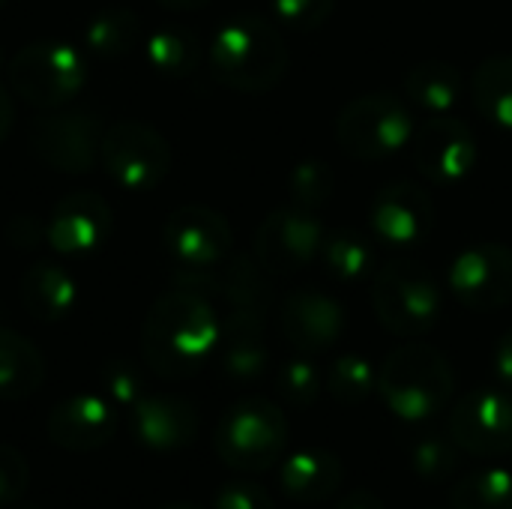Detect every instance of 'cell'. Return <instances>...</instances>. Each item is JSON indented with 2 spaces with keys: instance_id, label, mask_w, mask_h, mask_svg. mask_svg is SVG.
<instances>
[{
  "instance_id": "1",
  "label": "cell",
  "mask_w": 512,
  "mask_h": 509,
  "mask_svg": "<svg viewBox=\"0 0 512 509\" xmlns=\"http://www.w3.org/2000/svg\"><path fill=\"white\" fill-rule=\"evenodd\" d=\"M219 318L204 294L174 288L147 312L141 354L150 372L168 381L195 375L219 345Z\"/></svg>"
},
{
  "instance_id": "2",
  "label": "cell",
  "mask_w": 512,
  "mask_h": 509,
  "mask_svg": "<svg viewBox=\"0 0 512 509\" xmlns=\"http://www.w3.org/2000/svg\"><path fill=\"white\" fill-rule=\"evenodd\" d=\"M210 69L219 84L240 93H267L288 69V45L273 21L234 15L210 42Z\"/></svg>"
},
{
  "instance_id": "3",
  "label": "cell",
  "mask_w": 512,
  "mask_h": 509,
  "mask_svg": "<svg viewBox=\"0 0 512 509\" xmlns=\"http://www.w3.org/2000/svg\"><path fill=\"white\" fill-rule=\"evenodd\" d=\"M456 375L450 360L432 345L411 342L387 354L378 369V396L402 423H429L453 399Z\"/></svg>"
},
{
  "instance_id": "4",
  "label": "cell",
  "mask_w": 512,
  "mask_h": 509,
  "mask_svg": "<svg viewBox=\"0 0 512 509\" xmlns=\"http://www.w3.org/2000/svg\"><path fill=\"white\" fill-rule=\"evenodd\" d=\"M213 447L234 471H270L288 447V417L264 396L240 399L222 414L213 432Z\"/></svg>"
},
{
  "instance_id": "5",
  "label": "cell",
  "mask_w": 512,
  "mask_h": 509,
  "mask_svg": "<svg viewBox=\"0 0 512 509\" xmlns=\"http://www.w3.org/2000/svg\"><path fill=\"white\" fill-rule=\"evenodd\" d=\"M372 306L378 321L405 339L429 333L444 309L441 285L414 261H390L372 279Z\"/></svg>"
},
{
  "instance_id": "6",
  "label": "cell",
  "mask_w": 512,
  "mask_h": 509,
  "mask_svg": "<svg viewBox=\"0 0 512 509\" xmlns=\"http://www.w3.org/2000/svg\"><path fill=\"white\" fill-rule=\"evenodd\" d=\"M12 90L36 108H60L87 84V54L63 42H33L9 60Z\"/></svg>"
},
{
  "instance_id": "7",
  "label": "cell",
  "mask_w": 512,
  "mask_h": 509,
  "mask_svg": "<svg viewBox=\"0 0 512 509\" xmlns=\"http://www.w3.org/2000/svg\"><path fill=\"white\" fill-rule=\"evenodd\" d=\"M414 132L417 123L411 108L390 93L360 96L345 105L336 120V141L357 159H384L411 144Z\"/></svg>"
},
{
  "instance_id": "8",
  "label": "cell",
  "mask_w": 512,
  "mask_h": 509,
  "mask_svg": "<svg viewBox=\"0 0 512 509\" xmlns=\"http://www.w3.org/2000/svg\"><path fill=\"white\" fill-rule=\"evenodd\" d=\"M102 165L123 192H150L171 171L168 141L147 123H114L102 132Z\"/></svg>"
},
{
  "instance_id": "9",
  "label": "cell",
  "mask_w": 512,
  "mask_h": 509,
  "mask_svg": "<svg viewBox=\"0 0 512 509\" xmlns=\"http://www.w3.org/2000/svg\"><path fill=\"white\" fill-rule=\"evenodd\" d=\"M231 240L225 216L198 204L177 207L162 228V243L177 267V282L222 267L231 252Z\"/></svg>"
},
{
  "instance_id": "10",
  "label": "cell",
  "mask_w": 512,
  "mask_h": 509,
  "mask_svg": "<svg viewBox=\"0 0 512 509\" xmlns=\"http://www.w3.org/2000/svg\"><path fill=\"white\" fill-rule=\"evenodd\" d=\"M324 240L327 231L312 210L282 207L261 222L255 234V258L264 270L276 276L300 273L321 261Z\"/></svg>"
},
{
  "instance_id": "11",
  "label": "cell",
  "mask_w": 512,
  "mask_h": 509,
  "mask_svg": "<svg viewBox=\"0 0 512 509\" xmlns=\"http://www.w3.org/2000/svg\"><path fill=\"white\" fill-rule=\"evenodd\" d=\"M450 438L462 453L477 459H498L512 453V393L474 390L456 402L450 414Z\"/></svg>"
},
{
  "instance_id": "12",
  "label": "cell",
  "mask_w": 512,
  "mask_h": 509,
  "mask_svg": "<svg viewBox=\"0 0 512 509\" xmlns=\"http://www.w3.org/2000/svg\"><path fill=\"white\" fill-rule=\"evenodd\" d=\"M447 285L459 303L474 312H492L512 303V249L504 243H474L456 255Z\"/></svg>"
},
{
  "instance_id": "13",
  "label": "cell",
  "mask_w": 512,
  "mask_h": 509,
  "mask_svg": "<svg viewBox=\"0 0 512 509\" xmlns=\"http://www.w3.org/2000/svg\"><path fill=\"white\" fill-rule=\"evenodd\" d=\"M372 234L381 243L408 249L426 243L435 228V204L429 192L411 180H396L378 189L369 207Z\"/></svg>"
},
{
  "instance_id": "14",
  "label": "cell",
  "mask_w": 512,
  "mask_h": 509,
  "mask_svg": "<svg viewBox=\"0 0 512 509\" xmlns=\"http://www.w3.org/2000/svg\"><path fill=\"white\" fill-rule=\"evenodd\" d=\"M414 162L420 168L423 177H429L432 183H459L471 174L474 162H477V141L474 132L456 120V117H432L426 120L414 138Z\"/></svg>"
},
{
  "instance_id": "15",
  "label": "cell",
  "mask_w": 512,
  "mask_h": 509,
  "mask_svg": "<svg viewBox=\"0 0 512 509\" xmlns=\"http://www.w3.org/2000/svg\"><path fill=\"white\" fill-rule=\"evenodd\" d=\"M33 150L42 162L66 174H84L93 168L96 153L102 150L99 120L87 111H63L42 117L30 135Z\"/></svg>"
},
{
  "instance_id": "16",
  "label": "cell",
  "mask_w": 512,
  "mask_h": 509,
  "mask_svg": "<svg viewBox=\"0 0 512 509\" xmlns=\"http://www.w3.org/2000/svg\"><path fill=\"white\" fill-rule=\"evenodd\" d=\"M129 423L141 447L153 453H177L195 441L201 417L189 399L153 393V396H141L129 408Z\"/></svg>"
},
{
  "instance_id": "17",
  "label": "cell",
  "mask_w": 512,
  "mask_h": 509,
  "mask_svg": "<svg viewBox=\"0 0 512 509\" xmlns=\"http://www.w3.org/2000/svg\"><path fill=\"white\" fill-rule=\"evenodd\" d=\"M111 207L105 198L93 192H72L60 198L45 222V237L51 249L63 255H87L96 252L111 234Z\"/></svg>"
},
{
  "instance_id": "18",
  "label": "cell",
  "mask_w": 512,
  "mask_h": 509,
  "mask_svg": "<svg viewBox=\"0 0 512 509\" xmlns=\"http://www.w3.org/2000/svg\"><path fill=\"white\" fill-rule=\"evenodd\" d=\"M282 333L285 339L303 351V354H318L333 348L345 327H348V312L345 306L315 288H303L297 294H291L282 306Z\"/></svg>"
},
{
  "instance_id": "19",
  "label": "cell",
  "mask_w": 512,
  "mask_h": 509,
  "mask_svg": "<svg viewBox=\"0 0 512 509\" xmlns=\"http://www.w3.org/2000/svg\"><path fill=\"white\" fill-rule=\"evenodd\" d=\"M48 438L69 453H90L105 447L117 432V408L93 393H78L57 402L48 414Z\"/></svg>"
},
{
  "instance_id": "20",
  "label": "cell",
  "mask_w": 512,
  "mask_h": 509,
  "mask_svg": "<svg viewBox=\"0 0 512 509\" xmlns=\"http://www.w3.org/2000/svg\"><path fill=\"white\" fill-rule=\"evenodd\" d=\"M219 369L234 384H252L267 372L270 351L264 339V312L231 309L219 330Z\"/></svg>"
},
{
  "instance_id": "21",
  "label": "cell",
  "mask_w": 512,
  "mask_h": 509,
  "mask_svg": "<svg viewBox=\"0 0 512 509\" xmlns=\"http://www.w3.org/2000/svg\"><path fill=\"white\" fill-rule=\"evenodd\" d=\"M345 480L342 462L330 450H300L279 468V489L297 504L330 501Z\"/></svg>"
},
{
  "instance_id": "22",
  "label": "cell",
  "mask_w": 512,
  "mask_h": 509,
  "mask_svg": "<svg viewBox=\"0 0 512 509\" xmlns=\"http://www.w3.org/2000/svg\"><path fill=\"white\" fill-rule=\"evenodd\" d=\"M78 297L75 279L51 261L27 267L21 276V303L36 321H60L72 312Z\"/></svg>"
},
{
  "instance_id": "23",
  "label": "cell",
  "mask_w": 512,
  "mask_h": 509,
  "mask_svg": "<svg viewBox=\"0 0 512 509\" xmlns=\"http://www.w3.org/2000/svg\"><path fill=\"white\" fill-rule=\"evenodd\" d=\"M45 381V360L30 339L0 327V399L21 402Z\"/></svg>"
},
{
  "instance_id": "24",
  "label": "cell",
  "mask_w": 512,
  "mask_h": 509,
  "mask_svg": "<svg viewBox=\"0 0 512 509\" xmlns=\"http://www.w3.org/2000/svg\"><path fill=\"white\" fill-rule=\"evenodd\" d=\"M465 93V75L447 60H426L405 78V96L435 114L450 111Z\"/></svg>"
},
{
  "instance_id": "25",
  "label": "cell",
  "mask_w": 512,
  "mask_h": 509,
  "mask_svg": "<svg viewBox=\"0 0 512 509\" xmlns=\"http://www.w3.org/2000/svg\"><path fill=\"white\" fill-rule=\"evenodd\" d=\"M150 69L162 78H186L201 63V42L183 27H159L144 42Z\"/></svg>"
},
{
  "instance_id": "26",
  "label": "cell",
  "mask_w": 512,
  "mask_h": 509,
  "mask_svg": "<svg viewBox=\"0 0 512 509\" xmlns=\"http://www.w3.org/2000/svg\"><path fill=\"white\" fill-rule=\"evenodd\" d=\"M141 39V21L132 9H102L87 21L84 30V45L93 57L102 60H117L126 57Z\"/></svg>"
},
{
  "instance_id": "27",
  "label": "cell",
  "mask_w": 512,
  "mask_h": 509,
  "mask_svg": "<svg viewBox=\"0 0 512 509\" xmlns=\"http://www.w3.org/2000/svg\"><path fill=\"white\" fill-rule=\"evenodd\" d=\"M471 96L483 117L512 129V57H489L471 75Z\"/></svg>"
},
{
  "instance_id": "28",
  "label": "cell",
  "mask_w": 512,
  "mask_h": 509,
  "mask_svg": "<svg viewBox=\"0 0 512 509\" xmlns=\"http://www.w3.org/2000/svg\"><path fill=\"white\" fill-rule=\"evenodd\" d=\"M321 261L330 276L342 282H363L375 270V249L366 234L354 228H342V231L327 234Z\"/></svg>"
},
{
  "instance_id": "29",
  "label": "cell",
  "mask_w": 512,
  "mask_h": 509,
  "mask_svg": "<svg viewBox=\"0 0 512 509\" xmlns=\"http://www.w3.org/2000/svg\"><path fill=\"white\" fill-rule=\"evenodd\" d=\"M450 509H512V474L507 468H477L453 492Z\"/></svg>"
},
{
  "instance_id": "30",
  "label": "cell",
  "mask_w": 512,
  "mask_h": 509,
  "mask_svg": "<svg viewBox=\"0 0 512 509\" xmlns=\"http://www.w3.org/2000/svg\"><path fill=\"white\" fill-rule=\"evenodd\" d=\"M324 387L339 405H363L378 390V372L366 357L345 354L330 363L324 375Z\"/></svg>"
},
{
  "instance_id": "31",
  "label": "cell",
  "mask_w": 512,
  "mask_h": 509,
  "mask_svg": "<svg viewBox=\"0 0 512 509\" xmlns=\"http://www.w3.org/2000/svg\"><path fill=\"white\" fill-rule=\"evenodd\" d=\"M324 387V375L321 366L306 354V357H291L288 363H282L279 375H276V390L279 399L297 411H306L318 402Z\"/></svg>"
},
{
  "instance_id": "32",
  "label": "cell",
  "mask_w": 512,
  "mask_h": 509,
  "mask_svg": "<svg viewBox=\"0 0 512 509\" xmlns=\"http://www.w3.org/2000/svg\"><path fill=\"white\" fill-rule=\"evenodd\" d=\"M462 447L450 435H426L411 450V468L426 483H444L459 471Z\"/></svg>"
},
{
  "instance_id": "33",
  "label": "cell",
  "mask_w": 512,
  "mask_h": 509,
  "mask_svg": "<svg viewBox=\"0 0 512 509\" xmlns=\"http://www.w3.org/2000/svg\"><path fill=\"white\" fill-rule=\"evenodd\" d=\"M288 186H291V195H294V207L315 210V207L330 201V195L336 189V177H333V168L327 162L309 159V162H300L291 171Z\"/></svg>"
},
{
  "instance_id": "34",
  "label": "cell",
  "mask_w": 512,
  "mask_h": 509,
  "mask_svg": "<svg viewBox=\"0 0 512 509\" xmlns=\"http://www.w3.org/2000/svg\"><path fill=\"white\" fill-rule=\"evenodd\" d=\"M219 291L231 300L234 309H255V312H264L267 306V285L264 279L258 276V270L246 261H237L228 276L222 279Z\"/></svg>"
},
{
  "instance_id": "35",
  "label": "cell",
  "mask_w": 512,
  "mask_h": 509,
  "mask_svg": "<svg viewBox=\"0 0 512 509\" xmlns=\"http://www.w3.org/2000/svg\"><path fill=\"white\" fill-rule=\"evenodd\" d=\"M102 390H105V399L114 405V408H132L144 393V378L138 372L135 363L129 360H111L105 363L102 369Z\"/></svg>"
},
{
  "instance_id": "36",
  "label": "cell",
  "mask_w": 512,
  "mask_h": 509,
  "mask_svg": "<svg viewBox=\"0 0 512 509\" xmlns=\"http://www.w3.org/2000/svg\"><path fill=\"white\" fill-rule=\"evenodd\" d=\"M333 6H336V0H273L276 18L285 27L303 30V33L327 24V18L333 15Z\"/></svg>"
},
{
  "instance_id": "37",
  "label": "cell",
  "mask_w": 512,
  "mask_h": 509,
  "mask_svg": "<svg viewBox=\"0 0 512 509\" xmlns=\"http://www.w3.org/2000/svg\"><path fill=\"white\" fill-rule=\"evenodd\" d=\"M27 483H30L27 459L15 447L0 444V507L21 501L27 492Z\"/></svg>"
},
{
  "instance_id": "38",
  "label": "cell",
  "mask_w": 512,
  "mask_h": 509,
  "mask_svg": "<svg viewBox=\"0 0 512 509\" xmlns=\"http://www.w3.org/2000/svg\"><path fill=\"white\" fill-rule=\"evenodd\" d=\"M213 509H276V504L264 486L249 480H234L216 492Z\"/></svg>"
},
{
  "instance_id": "39",
  "label": "cell",
  "mask_w": 512,
  "mask_h": 509,
  "mask_svg": "<svg viewBox=\"0 0 512 509\" xmlns=\"http://www.w3.org/2000/svg\"><path fill=\"white\" fill-rule=\"evenodd\" d=\"M492 369H495L498 384L512 393V330H507V333L498 339V345H495V351H492Z\"/></svg>"
},
{
  "instance_id": "40",
  "label": "cell",
  "mask_w": 512,
  "mask_h": 509,
  "mask_svg": "<svg viewBox=\"0 0 512 509\" xmlns=\"http://www.w3.org/2000/svg\"><path fill=\"white\" fill-rule=\"evenodd\" d=\"M336 509H387L381 504V498L375 492H366V489H357V492H348Z\"/></svg>"
},
{
  "instance_id": "41",
  "label": "cell",
  "mask_w": 512,
  "mask_h": 509,
  "mask_svg": "<svg viewBox=\"0 0 512 509\" xmlns=\"http://www.w3.org/2000/svg\"><path fill=\"white\" fill-rule=\"evenodd\" d=\"M12 114H15V105H12V96H9V90L0 84V141L9 135V129H12Z\"/></svg>"
},
{
  "instance_id": "42",
  "label": "cell",
  "mask_w": 512,
  "mask_h": 509,
  "mask_svg": "<svg viewBox=\"0 0 512 509\" xmlns=\"http://www.w3.org/2000/svg\"><path fill=\"white\" fill-rule=\"evenodd\" d=\"M159 3L168 9H198V6H207L210 0H159Z\"/></svg>"
},
{
  "instance_id": "43",
  "label": "cell",
  "mask_w": 512,
  "mask_h": 509,
  "mask_svg": "<svg viewBox=\"0 0 512 509\" xmlns=\"http://www.w3.org/2000/svg\"><path fill=\"white\" fill-rule=\"evenodd\" d=\"M159 509H198V507H195V504H183V501H180V504H165V507H159Z\"/></svg>"
}]
</instances>
